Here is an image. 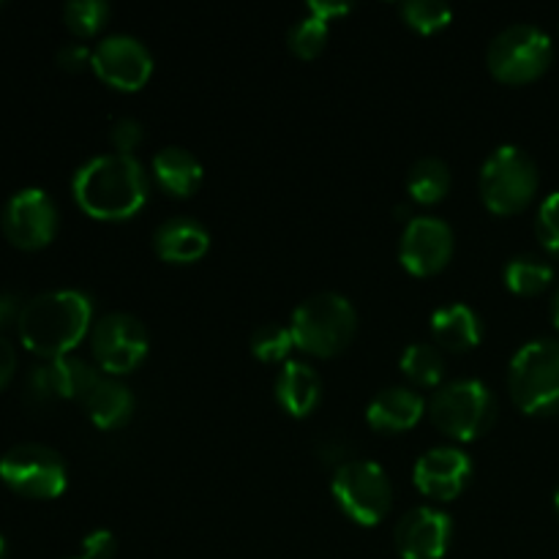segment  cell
<instances>
[{
    "label": "cell",
    "instance_id": "cell-39",
    "mask_svg": "<svg viewBox=\"0 0 559 559\" xmlns=\"http://www.w3.org/2000/svg\"><path fill=\"white\" fill-rule=\"evenodd\" d=\"M555 511H557V516H559V489H557V495H555Z\"/></svg>",
    "mask_w": 559,
    "mask_h": 559
},
{
    "label": "cell",
    "instance_id": "cell-2",
    "mask_svg": "<svg viewBox=\"0 0 559 559\" xmlns=\"http://www.w3.org/2000/svg\"><path fill=\"white\" fill-rule=\"evenodd\" d=\"M20 342L44 360L66 358L93 331V300L80 289H55L27 300L20 317Z\"/></svg>",
    "mask_w": 559,
    "mask_h": 559
},
{
    "label": "cell",
    "instance_id": "cell-32",
    "mask_svg": "<svg viewBox=\"0 0 559 559\" xmlns=\"http://www.w3.org/2000/svg\"><path fill=\"white\" fill-rule=\"evenodd\" d=\"M118 551V540L109 530H93L82 538V559H112Z\"/></svg>",
    "mask_w": 559,
    "mask_h": 559
},
{
    "label": "cell",
    "instance_id": "cell-30",
    "mask_svg": "<svg viewBox=\"0 0 559 559\" xmlns=\"http://www.w3.org/2000/svg\"><path fill=\"white\" fill-rule=\"evenodd\" d=\"M535 235H538L540 246H544L555 260H559V191L546 197L544 205L538 207Z\"/></svg>",
    "mask_w": 559,
    "mask_h": 559
},
{
    "label": "cell",
    "instance_id": "cell-37",
    "mask_svg": "<svg viewBox=\"0 0 559 559\" xmlns=\"http://www.w3.org/2000/svg\"><path fill=\"white\" fill-rule=\"evenodd\" d=\"M551 322H555V328L559 331V293L555 298V309H551Z\"/></svg>",
    "mask_w": 559,
    "mask_h": 559
},
{
    "label": "cell",
    "instance_id": "cell-1",
    "mask_svg": "<svg viewBox=\"0 0 559 559\" xmlns=\"http://www.w3.org/2000/svg\"><path fill=\"white\" fill-rule=\"evenodd\" d=\"M71 191L91 218L126 222L134 218L147 202V173L134 156L104 153L76 169Z\"/></svg>",
    "mask_w": 559,
    "mask_h": 559
},
{
    "label": "cell",
    "instance_id": "cell-15",
    "mask_svg": "<svg viewBox=\"0 0 559 559\" xmlns=\"http://www.w3.org/2000/svg\"><path fill=\"white\" fill-rule=\"evenodd\" d=\"M473 478V462L456 445H440L426 451L413 469V480L418 491L429 500L451 502L462 497V491Z\"/></svg>",
    "mask_w": 559,
    "mask_h": 559
},
{
    "label": "cell",
    "instance_id": "cell-34",
    "mask_svg": "<svg viewBox=\"0 0 559 559\" xmlns=\"http://www.w3.org/2000/svg\"><path fill=\"white\" fill-rule=\"evenodd\" d=\"M25 304L14 293H0V336H5L9 328H20V317Z\"/></svg>",
    "mask_w": 559,
    "mask_h": 559
},
{
    "label": "cell",
    "instance_id": "cell-25",
    "mask_svg": "<svg viewBox=\"0 0 559 559\" xmlns=\"http://www.w3.org/2000/svg\"><path fill=\"white\" fill-rule=\"evenodd\" d=\"M399 366H402L404 377L418 388H437L445 377V358L435 344H409L402 353Z\"/></svg>",
    "mask_w": 559,
    "mask_h": 559
},
{
    "label": "cell",
    "instance_id": "cell-14",
    "mask_svg": "<svg viewBox=\"0 0 559 559\" xmlns=\"http://www.w3.org/2000/svg\"><path fill=\"white\" fill-rule=\"evenodd\" d=\"M98 380H102V374L96 371V366L76 358V355H66V358H55L36 366L27 374V399L38 404L60 402V399L85 402V396L96 388Z\"/></svg>",
    "mask_w": 559,
    "mask_h": 559
},
{
    "label": "cell",
    "instance_id": "cell-12",
    "mask_svg": "<svg viewBox=\"0 0 559 559\" xmlns=\"http://www.w3.org/2000/svg\"><path fill=\"white\" fill-rule=\"evenodd\" d=\"M456 238L451 224L435 216H415L404 227L399 240V262L407 273L418 278L437 276L451 262Z\"/></svg>",
    "mask_w": 559,
    "mask_h": 559
},
{
    "label": "cell",
    "instance_id": "cell-5",
    "mask_svg": "<svg viewBox=\"0 0 559 559\" xmlns=\"http://www.w3.org/2000/svg\"><path fill=\"white\" fill-rule=\"evenodd\" d=\"M538 164L516 145H500L480 167V200L495 216H516L538 194Z\"/></svg>",
    "mask_w": 559,
    "mask_h": 559
},
{
    "label": "cell",
    "instance_id": "cell-29",
    "mask_svg": "<svg viewBox=\"0 0 559 559\" xmlns=\"http://www.w3.org/2000/svg\"><path fill=\"white\" fill-rule=\"evenodd\" d=\"M295 338L289 325H262L251 333V355L262 364H278V360H287V355L293 353Z\"/></svg>",
    "mask_w": 559,
    "mask_h": 559
},
{
    "label": "cell",
    "instance_id": "cell-33",
    "mask_svg": "<svg viewBox=\"0 0 559 559\" xmlns=\"http://www.w3.org/2000/svg\"><path fill=\"white\" fill-rule=\"evenodd\" d=\"M93 52L85 47V44H66L58 52V66L69 74H80V71L91 69Z\"/></svg>",
    "mask_w": 559,
    "mask_h": 559
},
{
    "label": "cell",
    "instance_id": "cell-7",
    "mask_svg": "<svg viewBox=\"0 0 559 559\" xmlns=\"http://www.w3.org/2000/svg\"><path fill=\"white\" fill-rule=\"evenodd\" d=\"M555 44L540 27L519 22L497 33L486 52L491 76L502 85H530L549 71Z\"/></svg>",
    "mask_w": 559,
    "mask_h": 559
},
{
    "label": "cell",
    "instance_id": "cell-24",
    "mask_svg": "<svg viewBox=\"0 0 559 559\" xmlns=\"http://www.w3.org/2000/svg\"><path fill=\"white\" fill-rule=\"evenodd\" d=\"M506 278L508 289L513 295H522V298H535V295L546 293L555 282V267H551L549 260L535 254H519L513 257L506 265Z\"/></svg>",
    "mask_w": 559,
    "mask_h": 559
},
{
    "label": "cell",
    "instance_id": "cell-6",
    "mask_svg": "<svg viewBox=\"0 0 559 559\" xmlns=\"http://www.w3.org/2000/svg\"><path fill=\"white\" fill-rule=\"evenodd\" d=\"M429 418L437 431L456 442H473L495 426L497 399L480 380H459L437 388L429 402Z\"/></svg>",
    "mask_w": 559,
    "mask_h": 559
},
{
    "label": "cell",
    "instance_id": "cell-20",
    "mask_svg": "<svg viewBox=\"0 0 559 559\" xmlns=\"http://www.w3.org/2000/svg\"><path fill=\"white\" fill-rule=\"evenodd\" d=\"M82 404H85L91 424L102 431L123 429L136 407L134 393L118 377H102Z\"/></svg>",
    "mask_w": 559,
    "mask_h": 559
},
{
    "label": "cell",
    "instance_id": "cell-31",
    "mask_svg": "<svg viewBox=\"0 0 559 559\" xmlns=\"http://www.w3.org/2000/svg\"><path fill=\"white\" fill-rule=\"evenodd\" d=\"M109 140H112V147L118 153H123V156H134L136 147L142 145L140 120H134V118L115 120L112 131H109Z\"/></svg>",
    "mask_w": 559,
    "mask_h": 559
},
{
    "label": "cell",
    "instance_id": "cell-40",
    "mask_svg": "<svg viewBox=\"0 0 559 559\" xmlns=\"http://www.w3.org/2000/svg\"><path fill=\"white\" fill-rule=\"evenodd\" d=\"M71 559H82V557H71Z\"/></svg>",
    "mask_w": 559,
    "mask_h": 559
},
{
    "label": "cell",
    "instance_id": "cell-28",
    "mask_svg": "<svg viewBox=\"0 0 559 559\" xmlns=\"http://www.w3.org/2000/svg\"><path fill=\"white\" fill-rule=\"evenodd\" d=\"M63 20L74 36L91 38L107 25L109 5L104 0H71L63 5Z\"/></svg>",
    "mask_w": 559,
    "mask_h": 559
},
{
    "label": "cell",
    "instance_id": "cell-4",
    "mask_svg": "<svg viewBox=\"0 0 559 559\" xmlns=\"http://www.w3.org/2000/svg\"><path fill=\"white\" fill-rule=\"evenodd\" d=\"M513 404L533 418L559 415V342L535 338L519 347L508 366Z\"/></svg>",
    "mask_w": 559,
    "mask_h": 559
},
{
    "label": "cell",
    "instance_id": "cell-3",
    "mask_svg": "<svg viewBox=\"0 0 559 559\" xmlns=\"http://www.w3.org/2000/svg\"><path fill=\"white\" fill-rule=\"evenodd\" d=\"M295 347L314 358H336L353 344L358 331L355 306L338 293H317L293 311Z\"/></svg>",
    "mask_w": 559,
    "mask_h": 559
},
{
    "label": "cell",
    "instance_id": "cell-17",
    "mask_svg": "<svg viewBox=\"0 0 559 559\" xmlns=\"http://www.w3.org/2000/svg\"><path fill=\"white\" fill-rule=\"evenodd\" d=\"M153 249L169 265H194L211 249V233L197 218L175 216L158 224L153 235Z\"/></svg>",
    "mask_w": 559,
    "mask_h": 559
},
{
    "label": "cell",
    "instance_id": "cell-22",
    "mask_svg": "<svg viewBox=\"0 0 559 559\" xmlns=\"http://www.w3.org/2000/svg\"><path fill=\"white\" fill-rule=\"evenodd\" d=\"M431 333L442 349L467 353L484 338V322L467 304H448L431 314Z\"/></svg>",
    "mask_w": 559,
    "mask_h": 559
},
{
    "label": "cell",
    "instance_id": "cell-13",
    "mask_svg": "<svg viewBox=\"0 0 559 559\" xmlns=\"http://www.w3.org/2000/svg\"><path fill=\"white\" fill-rule=\"evenodd\" d=\"M91 69L102 82L123 93H136L147 85L153 74V55L140 38L134 36H107L93 49Z\"/></svg>",
    "mask_w": 559,
    "mask_h": 559
},
{
    "label": "cell",
    "instance_id": "cell-18",
    "mask_svg": "<svg viewBox=\"0 0 559 559\" xmlns=\"http://www.w3.org/2000/svg\"><path fill=\"white\" fill-rule=\"evenodd\" d=\"M426 409V399L413 388H385L366 407V424L380 435H402L420 424Z\"/></svg>",
    "mask_w": 559,
    "mask_h": 559
},
{
    "label": "cell",
    "instance_id": "cell-19",
    "mask_svg": "<svg viewBox=\"0 0 559 559\" xmlns=\"http://www.w3.org/2000/svg\"><path fill=\"white\" fill-rule=\"evenodd\" d=\"M276 399L293 418H309L322 399V380L314 366L304 360H287L276 377Z\"/></svg>",
    "mask_w": 559,
    "mask_h": 559
},
{
    "label": "cell",
    "instance_id": "cell-21",
    "mask_svg": "<svg viewBox=\"0 0 559 559\" xmlns=\"http://www.w3.org/2000/svg\"><path fill=\"white\" fill-rule=\"evenodd\" d=\"M151 169H153V180H156L167 194L180 197V200L194 194V191L202 186V175H205L200 158H197L191 151H186V147H178V145L162 147V151L153 156Z\"/></svg>",
    "mask_w": 559,
    "mask_h": 559
},
{
    "label": "cell",
    "instance_id": "cell-16",
    "mask_svg": "<svg viewBox=\"0 0 559 559\" xmlns=\"http://www.w3.org/2000/svg\"><path fill=\"white\" fill-rule=\"evenodd\" d=\"M453 538V519L431 506L413 508L396 524L393 544L402 559H442Z\"/></svg>",
    "mask_w": 559,
    "mask_h": 559
},
{
    "label": "cell",
    "instance_id": "cell-36",
    "mask_svg": "<svg viewBox=\"0 0 559 559\" xmlns=\"http://www.w3.org/2000/svg\"><path fill=\"white\" fill-rule=\"evenodd\" d=\"M347 11H349L347 3H322V0H311V3H306V14H314L325 22H331L333 16L347 14Z\"/></svg>",
    "mask_w": 559,
    "mask_h": 559
},
{
    "label": "cell",
    "instance_id": "cell-23",
    "mask_svg": "<svg viewBox=\"0 0 559 559\" xmlns=\"http://www.w3.org/2000/svg\"><path fill=\"white\" fill-rule=\"evenodd\" d=\"M451 191V169L442 158H420L407 175V194L418 205H437Z\"/></svg>",
    "mask_w": 559,
    "mask_h": 559
},
{
    "label": "cell",
    "instance_id": "cell-10",
    "mask_svg": "<svg viewBox=\"0 0 559 559\" xmlns=\"http://www.w3.org/2000/svg\"><path fill=\"white\" fill-rule=\"evenodd\" d=\"M91 349L104 374L123 377L145 364L151 338H147L145 325L134 314L112 311L93 325Z\"/></svg>",
    "mask_w": 559,
    "mask_h": 559
},
{
    "label": "cell",
    "instance_id": "cell-8",
    "mask_svg": "<svg viewBox=\"0 0 559 559\" xmlns=\"http://www.w3.org/2000/svg\"><path fill=\"white\" fill-rule=\"evenodd\" d=\"M331 491L344 516L353 519L360 527H377L391 513V480L377 462L353 459V462L338 464Z\"/></svg>",
    "mask_w": 559,
    "mask_h": 559
},
{
    "label": "cell",
    "instance_id": "cell-27",
    "mask_svg": "<svg viewBox=\"0 0 559 559\" xmlns=\"http://www.w3.org/2000/svg\"><path fill=\"white\" fill-rule=\"evenodd\" d=\"M402 20L420 36H431L451 25L453 11L451 5L437 3V0H407L402 3Z\"/></svg>",
    "mask_w": 559,
    "mask_h": 559
},
{
    "label": "cell",
    "instance_id": "cell-26",
    "mask_svg": "<svg viewBox=\"0 0 559 559\" xmlns=\"http://www.w3.org/2000/svg\"><path fill=\"white\" fill-rule=\"evenodd\" d=\"M289 52L300 60L320 58L328 44V22L314 14H304L287 33Z\"/></svg>",
    "mask_w": 559,
    "mask_h": 559
},
{
    "label": "cell",
    "instance_id": "cell-9",
    "mask_svg": "<svg viewBox=\"0 0 559 559\" xmlns=\"http://www.w3.org/2000/svg\"><path fill=\"white\" fill-rule=\"evenodd\" d=\"M0 480L14 495L27 497V500H55L66 491L69 469L58 451L25 442V445L11 448L0 459Z\"/></svg>",
    "mask_w": 559,
    "mask_h": 559
},
{
    "label": "cell",
    "instance_id": "cell-38",
    "mask_svg": "<svg viewBox=\"0 0 559 559\" xmlns=\"http://www.w3.org/2000/svg\"><path fill=\"white\" fill-rule=\"evenodd\" d=\"M0 559H5V540L0 538Z\"/></svg>",
    "mask_w": 559,
    "mask_h": 559
},
{
    "label": "cell",
    "instance_id": "cell-11",
    "mask_svg": "<svg viewBox=\"0 0 559 559\" xmlns=\"http://www.w3.org/2000/svg\"><path fill=\"white\" fill-rule=\"evenodd\" d=\"M58 207L41 189H22L5 202L0 227L11 246L22 251H38L58 235Z\"/></svg>",
    "mask_w": 559,
    "mask_h": 559
},
{
    "label": "cell",
    "instance_id": "cell-35",
    "mask_svg": "<svg viewBox=\"0 0 559 559\" xmlns=\"http://www.w3.org/2000/svg\"><path fill=\"white\" fill-rule=\"evenodd\" d=\"M16 371V353L5 336H0V391L11 382Z\"/></svg>",
    "mask_w": 559,
    "mask_h": 559
}]
</instances>
